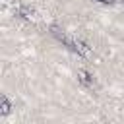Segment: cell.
Segmentation results:
<instances>
[{
  "mask_svg": "<svg viewBox=\"0 0 124 124\" xmlns=\"http://www.w3.org/2000/svg\"><path fill=\"white\" fill-rule=\"evenodd\" d=\"M78 79H79V83H83V85H93V76H91L87 70H79V72H78Z\"/></svg>",
  "mask_w": 124,
  "mask_h": 124,
  "instance_id": "6da1fadb",
  "label": "cell"
},
{
  "mask_svg": "<svg viewBox=\"0 0 124 124\" xmlns=\"http://www.w3.org/2000/svg\"><path fill=\"white\" fill-rule=\"evenodd\" d=\"M10 112V101L8 97H2V114H8Z\"/></svg>",
  "mask_w": 124,
  "mask_h": 124,
  "instance_id": "7a4b0ae2",
  "label": "cell"
}]
</instances>
